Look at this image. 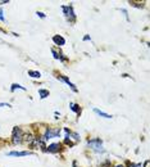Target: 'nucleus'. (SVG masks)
<instances>
[{
  "label": "nucleus",
  "mask_w": 150,
  "mask_h": 167,
  "mask_svg": "<svg viewBox=\"0 0 150 167\" xmlns=\"http://www.w3.org/2000/svg\"><path fill=\"white\" fill-rule=\"evenodd\" d=\"M3 107H10V104H7V103H0V108H3Z\"/></svg>",
  "instance_id": "nucleus-16"
},
{
  "label": "nucleus",
  "mask_w": 150,
  "mask_h": 167,
  "mask_svg": "<svg viewBox=\"0 0 150 167\" xmlns=\"http://www.w3.org/2000/svg\"><path fill=\"white\" fill-rule=\"evenodd\" d=\"M69 107H71V109L73 111V112H76L77 114H80V113H81V108L78 107V104H76V103H71Z\"/></svg>",
  "instance_id": "nucleus-11"
},
{
  "label": "nucleus",
  "mask_w": 150,
  "mask_h": 167,
  "mask_svg": "<svg viewBox=\"0 0 150 167\" xmlns=\"http://www.w3.org/2000/svg\"><path fill=\"white\" fill-rule=\"evenodd\" d=\"M62 10L64 12V16L67 17L68 21L73 22V21L76 19V14H75V12H73V7H72V5H63L62 7Z\"/></svg>",
  "instance_id": "nucleus-4"
},
{
  "label": "nucleus",
  "mask_w": 150,
  "mask_h": 167,
  "mask_svg": "<svg viewBox=\"0 0 150 167\" xmlns=\"http://www.w3.org/2000/svg\"><path fill=\"white\" fill-rule=\"evenodd\" d=\"M61 80H62V81H64V82H66L67 85H69V88H71L72 90H73V91H77V89H76V86H75V85H73V84L69 80L67 79V77H64V76H62V77H61Z\"/></svg>",
  "instance_id": "nucleus-9"
},
{
  "label": "nucleus",
  "mask_w": 150,
  "mask_h": 167,
  "mask_svg": "<svg viewBox=\"0 0 150 167\" xmlns=\"http://www.w3.org/2000/svg\"><path fill=\"white\" fill-rule=\"evenodd\" d=\"M87 145L92 151H95L98 153H104V148H103V143L100 139H92L87 141Z\"/></svg>",
  "instance_id": "nucleus-1"
},
{
  "label": "nucleus",
  "mask_w": 150,
  "mask_h": 167,
  "mask_svg": "<svg viewBox=\"0 0 150 167\" xmlns=\"http://www.w3.org/2000/svg\"><path fill=\"white\" fill-rule=\"evenodd\" d=\"M28 75L31 76V77H33V79H40V77H41L40 72H38V71H32V70L28 71Z\"/></svg>",
  "instance_id": "nucleus-12"
},
{
  "label": "nucleus",
  "mask_w": 150,
  "mask_h": 167,
  "mask_svg": "<svg viewBox=\"0 0 150 167\" xmlns=\"http://www.w3.org/2000/svg\"><path fill=\"white\" fill-rule=\"evenodd\" d=\"M83 40H85V41H87V40H91V39H90V36H85V37H83Z\"/></svg>",
  "instance_id": "nucleus-20"
},
{
  "label": "nucleus",
  "mask_w": 150,
  "mask_h": 167,
  "mask_svg": "<svg viewBox=\"0 0 150 167\" xmlns=\"http://www.w3.org/2000/svg\"><path fill=\"white\" fill-rule=\"evenodd\" d=\"M94 112H95L96 114H99L100 117H104V118H112V114H108V113L103 112V111L98 109V108H94Z\"/></svg>",
  "instance_id": "nucleus-8"
},
{
  "label": "nucleus",
  "mask_w": 150,
  "mask_h": 167,
  "mask_svg": "<svg viewBox=\"0 0 150 167\" xmlns=\"http://www.w3.org/2000/svg\"><path fill=\"white\" fill-rule=\"evenodd\" d=\"M59 149H61V144H59V143L50 144L48 147V151L51 152V153H57V152H59Z\"/></svg>",
  "instance_id": "nucleus-6"
},
{
  "label": "nucleus",
  "mask_w": 150,
  "mask_h": 167,
  "mask_svg": "<svg viewBox=\"0 0 150 167\" xmlns=\"http://www.w3.org/2000/svg\"><path fill=\"white\" fill-rule=\"evenodd\" d=\"M53 41H54L57 45H59V46H63L64 44H66V40H64V37H62L61 35H55V36H53Z\"/></svg>",
  "instance_id": "nucleus-5"
},
{
  "label": "nucleus",
  "mask_w": 150,
  "mask_h": 167,
  "mask_svg": "<svg viewBox=\"0 0 150 167\" xmlns=\"http://www.w3.org/2000/svg\"><path fill=\"white\" fill-rule=\"evenodd\" d=\"M12 141H13V144H21L23 141V132L22 130H21L19 127H14L13 128V134H12Z\"/></svg>",
  "instance_id": "nucleus-2"
},
{
  "label": "nucleus",
  "mask_w": 150,
  "mask_h": 167,
  "mask_svg": "<svg viewBox=\"0 0 150 167\" xmlns=\"http://www.w3.org/2000/svg\"><path fill=\"white\" fill-rule=\"evenodd\" d=\"M36 14H37L38 17H40V18H45V17H46V16H45V14H44V13H42V12H37Z\"/></svg>",
  "instance_id": "nucleus-15"
},
{
  "label": "nucleus",
  "mask_w": 150,
  "mask_h": 167,
  "mask_svg": "<svg viewBox=\"0 0 150 167\" xmlns=\"http://www.w3.org/2000/svg\"><path fill=\"white\" fill-rule=\"evenodd\" d=\"M38 95H40L41 99H45V98H48V96H49V90L40 89V90H38Z\"/></svg>",
  "instance_id": "nucleus-10"
},
{
  "label": "nucleus",
  "mask_w": 150,
  "mask_h": 167,
  "mask_svg": "<svg viewBox=\"0 0 150 167\" xmlns=\"http://www.w3.org/2000/svg\"><path fill=\"white\" fill-rule=\"evenodd\" d=\"M130 167H141V163H139V165H134V163H131V165H130Z\"/></svg>",
  "instance_id": "nucleus-17"
},
{
  "label": "nucleus",
  "mask_w": 150,
  "mask_h": 167,
  "mask_svg": "<svg viewBox=\"0 0 150 167\" xmlns=\"http://www.w3.org/2000/svg\"><path fill=\"white\" fill-rule=\"evenodd\" d=\"M61 135V128L59 127H49L46 130L45 135H44V139L48 140V139H54V138H58Z\"/></svg>",
  "instance_id": "nucleus-3"
},
{
  "label": "nucleus",
  "mask_w": 150,
  "mask_h": 167,
  "mask_svg": "<svg viewBox=\"0 0 150 167\" xmlns=\"http://www.w3.org/2000/svg\"><path fill=\"white\" fill-rule=\"evenodd\" d=\"M115 167H123V166H115Z\"/></svg>",
  "instance_id": "nucleus-21"
},
{
  "label": "nucleus",
  "mask_w": 150,
  "mask_h": 167,
  "mask_svg": "<svg viewBox=\"0 0 150 167\" xmlns=\"http://www.w3.org/2000/svg\"><path fill=\"white\" fill-rule=\"evenodd\" d=\"M144 167H149V161H145V163H144Z\"/></svg>",
  "instance_id": "nucleus-19"
},
{
  "label": "nucleus",
  "mask_w": 150,
  "mask_h": 167,
  "mask_svg": "<svg viewBox=\"0 0 150 167\" xmlns=\"http://www.w3.org/2000/svg\"><path fill=\"white\" fill-rule=\"evenodd\" d=\"M122 13H125V16H126V19L128 21V14H127V12H126L125 9H122Z\"/></svg>",
  "instance_id": "nucleus-18"
},
{
  "label": "nucleus",
  "mask_w": 150,
  "mask_h": 167,
  "mask_svg": "<svg viewBox=\"0 0 150 167\" xmlns=\"http://www.w3.org/2000/svg\"><path fill=\"white\" fill-rule=\"evenodd\" d=\"M17 89H21V90H23V91L26 90V88H24V86H21L19 84H13L12 88H10V90H12V91H14V90H17Z\"/></svg>",
  "instance_id": "nucleus-13"
},
{
  "label": "nucleus",
  "mask_w": 150,
  "mask_h": 167,
  "mask_svg": "<svg viewBox=\"0 0 150 167\" xmlns=\"http://www.w3.org/2000/svg\"><path fill=\"white\" fill-rule=\"evenodd\" d=\"M31 154V152H10L8 153V156H12V157H23V156H28Z\"/></svg>",
  "instance_id": "nucleus-7"
},
{
  "label": "nucleus",
  "mask_w": 150,
  "mask_h": 167,
  "mask_svg": "<svg viewBox=\"0 0 150 167\" xmlns=\"http://www.w3.org/2000/svg\"><path fill=\"white\" fill-rule=\"evenodd\" d=\"M0 21L1 22H5V18H4V16H3V10L0 9Z\"/></svg>",
  "instance_id": "nucleus-14"
}]
</instances>
